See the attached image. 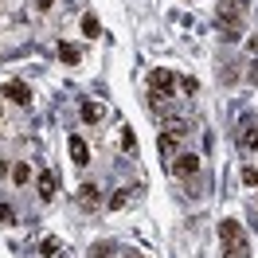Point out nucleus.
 <instances>
[{"mask_svg":"<svg viewBox=\"0 0 258 258\" xmlns=\"http://www.w3.org/2000/svg\"><path fill=\"white\" fill-rule=\"evenodd\" d=\"M242 16H246V0H227L223 8H219V24L231 32L227 39H235V32L242 28Z\"/></svg>","mask_w":258,"mask_h":258,"instance_id":"f257e3e1","label":"nucleus"},{"mask_svg":"<svg viewBox=\"0 0 258 258\" xmlns=\"http://www.w3.org/2000/svg\"><path fill=\"white\" fill-rule=\"evenodd\" d=\"M98 32H102L98 16H94V12H86V16H82V35H86V39H98Z\"/></svg>","mask_w":258,"mask_h":258,"instance_id":"ddd939ff","label":"nucleus"},{"mask_svg":"<svg viewBox=\"0 0 258 258\" xmlns=\"http://www.w3.org/2000/svg\"><path fill=\"white\" fill-rule=\"evenodd\" d=\"M239 145L246 149V153H254L258 149V125H246L242 129V137H239Z\"/></svg>","mask_w":258,"mask_h":258,"instance_id":"4468645a","label":"nucleus"},{"mask_svg":"<svg viewBox=\"0 0 258 258\" xmlns=\"http://www.w3.org/2000/svg\"><path fill=\"white\" fill-rule=\"evenodd\" d=\"M172 172H176L180 180L196 176V172H200V157H192V153H180L176 161H172Z\"/></svg>","mask_w":258,"mask_h":258,"instance_id":"39448f33","label":"nucleus"},{"mask_svg":"<svg viewBox=\"0 0 258 258\" xmlns=\"http://www.w3.org/2000/svg\"><path fill=\"white\" fill-rule=\"evenodd\" d=\"M12 184H20V188L32 184V164H28V161H20L16 168H12Z\"/></svg>","mask_w":258,"mask_h":258,"instance_id":"f8f14e48","label":"nucleus"},{"mask_svg":"<svg viewBox=\"0 0 258 258\" xmlns=\"http://www.w3.org/2000/svg\"><path fill=\"white\" fill-rule=\"evenodd\" d=\"M59 59H63V63H82V47H75V43H59Z\"/></svg>","mask_w":258,"mask_h":258,"instance_id":"9d476101","label":"nucleus"},{"mask_svg":"<svg viewBox=\"0 0 258 258\" xmlns=\"http://www.w3.org/2000/svg\"><path fill=\"white\" fill-rule=\"evenodd\" d=\"M98 204H102L98 184H82V188H79V208H82V211H98Z\"/></svg>","mask_w":258,"mask_h":258,"instance_id":"423d86ee","label":"nucleus"},{"mask_svg":"<svg viewBox=\"0 0 258 258\" xmlns=\"http://www.w3.org/2000/svg\"><path fill=\"white\" fill-rule=\"evenodd\" d=\"M0 223H16V211H12V208H4V204H0Z\"/></svg>","mask_w":258,"mask_h":258,"instance_id":"aec40b11","label":"nucleus"},{"mask_svg":"<svg viewBox=\"0 0 258 258\" xmlns=\"http://www.w3.org/2000/svg\"><path fill=\"white\" fill-rule=\"evenodd\" d=\"M125 204H129V188H121V192H113V200H110V208H113V211H121Z\"/></svg>","mask_w":258,"mask_h":258,"instance_id":"a211bd4d","label":"nucleus"},{"mask_svg":"<svg viewBox=\"0 0 258 258\" xmlns=\"http://www.w3.org/2000/svg\"><path fill=\"white\" fill-rule=\"evenodd\" d=\"M219 239H223V242L242 239V223H239V219H223V223H219Z\"/></svg>","mask_w":258,"mask_h":258,"instance_id":"1a4fd4ad","label":"nucleus"},{"mask_svg":"<svg viewBox=\"0 0 258 258\" xmlns=\"http://www.w3.org/2000/svg\"><path fill=\"white\" fill-rule=\"evenodd\" d=\"M242 180H246L250 188H258V168H254V164H246V168H242Z\"/></svg>","mask_w":258,"mask_h":258,"instance_id":"6ab92c4d","label":"nucleus"},{"mask_svg":"<svg viewBox=\"0 0 258 258\" xmlns=\"http://www.w3.org/2000/svg\"><path fill=\"white\" fill-rule=\"evenodd\" d=\"M67 145H71V157H75V164H79V168H86V164H90V149H86V141H82L79 133H75V137H67Z\"/></svg>","mask_w":258,"mask_h":258,"instance_id":"0eeeda50","label":"nucleus"},{"mask_svg":"<svg viewBox=\"0 0 258 258\" xmlns=\"http://www.w3.org/2000/svg\"><path fill=\"white\" fill-rule=\"evenodd\" d=\"M176 141H180V137H172L168 129H164L161 137H157V145H161V153H164V157H176Z\"/></svg>","mask_w":258,"mask_h":258,"instance_id":"2eb2a0df","label":"nucleus"},{"mask_svg":"<svg viewBox=\"0 0 258 258\" xmlns=\"http://www.w3.org/2000/svg\"><path fill=\"white\" fill-rule=\"evenodd\" d=\"M164 129H168L172 137H188V133H192V125H188L184 117H168V121H164Z\"/></svg>","mask_w":258,"mask_h":258,"instance_id":"9b49d317","label":"nucleus"},{"mask_svg":"<svg viewBox=\"0 0 258 258\" xmlns=\"http://www.w3.org/2000/svg\"><path fill=\"white\" fill-rule=\"evenodd\" d=\"M106 254H110V242H98L94 250H90V258H106Z\"/></svg>","mask_w":258,"mask_h":258,"instance_id":"412c9836","label":"nucleus"},{"mask_svg":"<svg viewBox=\"0 0 258 258\" xmlns=\"http://www.w3.org/2000/svg\"><path fill=\"white\" fill-rule=\"evenodd\" d=\"M223 258H250V242H246V235L223 242Z\"/></svg>","mask_w":258,"mask_h":258,"instance_id":"6e6552de","label":"nucleus"},{"mask_svg":"<svg viewBox=\"0 0 258 258\" xmlns=\"http://www.w3.org/2000/svg\"><path fill=\"white\" fill-rule=\"evenodd\" d=\"M39 254H43V258H55V254H59V239H51V235H47V239L39 242Z\"/></svg>","mask_w":258,"mask_h":258,"instance_id":"dca6fc26","label":"nucleus"},{"mask_svg":"<svg viewBox=\"0 0 258 258\" xmlns=\"http://www.w3.org/2000/svg\"><path fill=\"white\" fill-rule=\"evenodd\" d=\"M121 258H145V254H121Z\"/></svg>","mask_w":258,"mask_h":258,"instance_id":"b1692460","label":"nucleus"},{"mask_svg":"<svg viewBox=\"0 0 258 258\" xmlns=\"http://www.w3.org/2000/svg\"><path fill=\"white\" fill-rule=\"evenodd\" d=\"M82 121H86V125H94V121H98V106H94V102H82Z\"/></svg>","mask_w":258,"mask_h":258,"instance_id":"f3484780","label":"nucleus"},{"mask_svg":"<svg viewBox=\"0 0 258 258\" xmlns=\"http://www.w3.org/2000/svg\"><path fill=\"white\" fill-rule=\"evenodd\" d=\"M35 192H39V200H43V204H51V200H55L59 180H55V172H51V168H43V172L35 176Z\"/></svg>","mask_w":258,"mask_h":258,"instance_id":"20e7f679","label":"nucleus"},{"mask_svg":"<svg viewBox=\"0 0 258 258\" xmlns=\"http://www.w3.org/2000/svg\"><path fill=\"white\" fill-rule=\"evenodd\" d=\"M0 94L8 98V102H16V106H32V90H28V82H20V79L4 82V90H0Z\"/></svg>","mask_w":258,"mask_h":258,"instance_id":"7ed1b4c3","label":"nucleus"},{"mask_svg":"<svg viewBox=\"0 0 258 258\" xmlns=\"http://www.w3.org/2000/svg\"><path fill=\"white\" fill-rule=\"evenodd\" d=\"M180 86H184V94H196V90H200V82H196V79H180Z\"/></svg>","mask_w":258,"mask_h":258,"instance_id":"4be33fe9","label":"nucleus"},{"mask_svg":"<svg viewBox=\"0 0 258 258\" xmlns=\"http://www.w3.org/2000/svg\"><path fill=\"white\" fill-rule=\"evenodd\" d=\"M172 86H176V75L164 71V67H157V71L149 75V90H153V98H161V102L172 94Z\"/></svg>","mask_w":258,"mask_h":258,"instance_id":"f03ea898","label":"nucleus"},{"mask_svg":"<svg viewBox=\"0 0 258 258\" xmlns=\"http://www.w3.org/2000/svg\"><path fill=\"white\" fill-rule=\"evenodd\" d=\"M51 4H55V0H35V8H39V12H47Z\"/></svg>","mask_w":258,"mask_h":258,"instance_id":"5701e85b","label":"nucleus"}]
</instances>
